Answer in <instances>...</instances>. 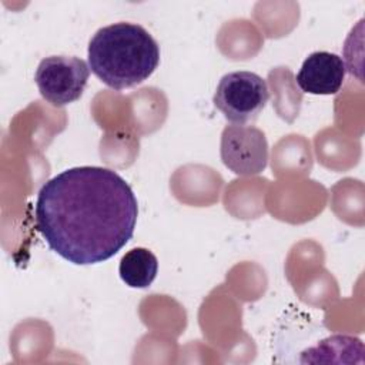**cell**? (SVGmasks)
Wrapping results in <instances>:
<instances>
[{
  "mask_svg": "<svg viewBox=\"0 0 365 365\" xmlns=\"http://www.w3.org/2000/svg\"><path fill=\"white\" fill-rule=\"evenodd\" d=\"M36 225L50 250L76 265L114 257L133 237L138 207L115 171L83 165L61 171L38 191Z\"/></svg>",
  "mask_w": 365,
  "mask_h": 365,
  "instance_id": "6da1fadb",
  "label": "cell"
},
{
  "mask_svg": "<svg viewBox=\"0 0 365 365\" xmlns=\"http://www.w3.org/2000/svg\"><path fill=\"white\" fill-rule=\"evenodd\" d=\"M88 67L110 88L124 90L147 80L160 64V46L140 24L114 23L88 43Z\"/></svg>",
  "mask_w": 365,
  "mask_h": 365,
  "instance_id": "7a4b0ae2",
  "label": "cell"
},
{
  "mask_svg": "<svg viewBox=\"0 0 365 365\" xmlns=\"http://www.w3.org/2000/svg\"><path fill=\"white\" fill-rule=\"evenodd\" d=\"M269 100L267 81L251 71H232L220 80L214 106L234 124L254 121Z\"/></svg>",
  "mask_w": 365,
  "mask_h": 365,
  "instance_id": "3957f363",
  "label": "cell"
},
{
  "mask_svg": "<svg viewBox=\"0 0 365 365\" xmlns=\"http://www.w3.org/2000/svg\"><path fill=\"white\" fill-rule=\"evenodd\" d=\"M90 76L88 64L78 57L50 56L43 58L34 73L41 97L56 107L78 100Z\"/></svg>",
  "mask_w": 365,
  "mask_h": 365,
  "instance_id": "277c9868",
  "label": "cell"
},
{
  "mask_svg": "<svg viewBox=\"0 0 365 365\" xmlns=\"http://www.w3.org/2000/svg\"><path fill=\"white\" fill-rule=\"evenodd\" d=\"M220 154L224 165L234 174L257 175L268 165L267 137L254 125H227L221 134Z\"/></svg>",
  "mask_w": 365,
  "mask_h": 365,
  "instance_id": "5b68a950",
  "label": "cell"
},
{
  "mask_svg": "<svg viewBox=\"0 0 365 365\" xmlns=\"http://www.w3.org/2000/svg\"><path fill=\"white\" fill-rule=\"evenodd\" d=\"M345 73L342 57L329 51H314L304 60L297 74V84L304 93L336 94L345 81Z\"/></svg>",
  "mask_w": 365,
  "mask_h": 365,
  "instance_id": "8992f818",
  "label": "cell"
},
{
  "mask_svg": "<svg viewBox=\"0 0 365 365\" xmlns=\"http://www.w3.org/2000/svg\"><path fill=\"white\" fill-rule=\"evenodd\" d=\"M157 257L147 248H133L127 251L118 265V274L123 282L131 288H147L157 277Z\"/></svg>",
  "mask_w": 365,
  "mask_h": 365,
  "instance_id": "52a82bcc",
  "label": "cell"
}]
</instances>
